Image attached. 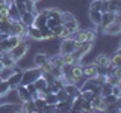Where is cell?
I'll return each mask as SVG.
<instances>
[{
	"label": "cell",
	"instance_id": "6da1fadb",
	"mask_svg": "<svg viewBox=\"0 0 121 113\" xmlns=\"http://www.w3.org/2000/svg\"><path fill=\"white\" fill-rule=\"evenodd\" d=\"M27 51H29V44H27V41H26V39H21L14 48H11V50H9V54L12 56V59L15 60V62H20L21 59L26 57Z\"/></svg>",
	"mask_w": 121,
	"mask_h": 113
},
{
	"label": "cell",
	"instance_id": "7a4b0ae2",
	"mask_svg": "<svg viewBox=\"0 0 121 113\" xmlns=\"http://www.w3.org/2000/svg\"><path fill=\"white\" fill-rule=\"evenodd\" d=\"M41 75V69L38 66H33V68H26V69L21 71V81L20 85L21 86H26L27 83H33L38 77Z\"/></svg>",
	"mask_w": 121,
	"mask_h": 113
},
{
	"label": "cell",
	"instance_id": "3957f363",
	"mask_svg": "<svg viewBox=\"0 0 121 113\" xmlns=\"http://www.w3.org/2000/svg\"><path fill=\"white\" fill-rule=\"evenodd\" d=\"M77 45H79V42L74 41L71 36L64 38V39H60V44H59V53H60V54H65V53H74L76 48H77Z\"/></svg>",
	"mask_w": 121,
	"mask_h": 113
},
{
	"label": "cell",
	"instance_id": "277c9868",
	"mask_svg": "<svg viewBox=\"0 0 121 113\" xmlns=\"http://www.w3.org/2000/svg\"><path fill=\"white\" fill-rule=\"evenodd\" d=\"M117 18H120V12H101V20H100V24L95 26V27H100V29H103L106 27L108 24H111L112 21H115Z\"/></svg>",
	"mask_w": 121,
	"mask_h": 113
},
{
	"label": "cell",
	"instance_id": "5b68a950",
	"mask_svg": "<svg viewBox=\"0 0 121 113\" xmlns=\"http://www.w3.org/2000/svg\"><path fill=\"white\" fill-rule=\"evenodd\" d=\"M101 32H103L104 35H112V36L120 35V32H121V23H120V18H117L115 21H112L111 24H108L106 27H103V29H101Z\"/></svg>",
	"mask_w": 121,
	"mask_h": 113
},
{
	"label": "cell",
	"instance_id": "8992f818",
	"mask_svg": "<svg viewBox=\"0 0 121 113\" xmlns=\"http://www.w3.org/2000/svg\"><path fill=\"white\" fill-rule=\"evenodd\" d=\"M89 104L92 107V112H106V104L101 95H94L89 100Z\"/></svg>",
	"mask_w": 121,
	"mask_h": 113
},
{
	"label": "cell",
	"instance_id": "52a82bcc",
	"mask_svg": "<svg viewBox=\"0 0 121 113\" xmlns=\"http://www.w3.org/2000/svg\"><path fill=\"white\" fill-rule=\"evenodd\" d=\"M83 78V73H82V63H74L71 65V73H70V80L71 83H79Z\"/></svg>",
	"mask_w": 121,
	"mask_h": 113
},
{
	"label": "cell",
	"instance_id": "ba28073f",
	"mask_svg": "<svg viewBox=\"0 0 121 113\" xmlns=\"http://www.w3.org/2000/svg\"><path fill=\"white\" fill-rule=\"evenodd\" d=\"M21 112V103H3L0 104V113H17Z\"/></svg>",
	"mask_w": 121,
	"mask_h": 113
},
{
	"label": "cell",
	"instance_id": "9c48e42d",
	"mask_svg": "<svg viewBox=\"0 0 121 113\" xmlns=\"http://www.w3.org/2000/svg\"><path fill=\"white\" fill-rule=\"evenodd\" d=\"M15 92H17V98H18V101H20V103H23V101H27V100L32 98V95L29 93V90L26 89V86L18 85L17 88H15Z\"/></svg>",
	"mask_w": 121,
	"mask_h": 113
},
{
	"label": "cell",
	"instance_id": "30bf717a",
	"mask_svg": "<svg viewBox=\"0 0 121 113\" xmlns=\"http://www.w3.org/2000/svg\"><path fill=\"white\" fill-rule=\"evenodd\" d=\"M64 89H65V92L68 93V97L76 98L77 95H80V89H79V86L76 85V83H71V81L65 83V85H64Z\"/></svg>",
	"mask_w": 121,
	"mask_h": 113
},
{
	"label": "cell",
	"instance_id": "8fae6325",
	"mask_svg": "<svg viewBox=\"0 0 121 113\" xmlns=\"http://www.w3.org/2000/svg\"><path fill=\"white\" fill-rule=\"evenodd\" d=\"M21 71L23 69H20V71H14L12 74H11V77L8 78V83H9V86H11V89H15L18 85H20V81H21Z\"/></svg>",
	"mask_w": 121,
	"mask_h": 113
},
{
	"label": "cell",
	"instance_id": "7c38bea8",
	"mask_svg": "<svg viewBox=\"0 0 121 113\" xmlns=\"http://www.w3.org/2000/svg\"><path fill=\"white\" fill-rule=\"evenodd\" d=\"M109 62H111V54H106V53H100V54L95 56L92 63H95L97 66H108Z\"/></svg>",
	"mask_w": 121,
	"mask_h": 113
},
{
	"label": "cell",
	"instance_id": "4fadbf2b",
	"mask_svg": "<svg viewBox=\"0 0 121 113\" xmlns=\"http://www.w3.org/2000/svg\"><path fill=\"white\" fill-rule=\"evenodd\" d=\"M45 24H47V17L43 14V11H38L35 14V20H33V26L38 29H43L45 27Z\"/></svg>",
	"mask_w": 121,
	"mask_h": 113
},
{
	"label": "cell",
	"instance_id": "5bb4252c",
	"mask_svg": "<svg viewBox=\"0 0 121 113\" xmlns=\"http://www.w3.org/2000/svg\"><path fill=\"white\" fill-rule=\"evenodd\" d=\"M33 20H35V14L29 12V11H24V12H21V15H20V21L26 26V27L33 26Z\"/></svg>",
	"mask_w": 121,
	"mask_h": 113
},
{
	"label": "cell",
	"instance_id": "9a60e30c",
	"mask_svg": "<svg viewBox=\"0 0 121 113\" xmlns=\"http://www.w3.org/2000/svg\"><path fill=\"white\" fill-rule=\"evenodd\" d=\"M82 73L83 77H94L97 74V65L95 63H88V65H82Z\"/></svg>",
	"mask_w": 121,
	"mask_h": 113
},
{
	"label": "cell",
	"instance_id": "2e32d148",
	"mask_svg": "<svg viewBox=\"0 0 121 113\" xmlns=\"http://www.w3.org/2000/svg\"><path fill=\"white\" fill-rule=\"evenodd\" d=\"M27 38L33 41H43V36H41V29L35 27V26H29L27 27Z\"/></svg>",
	"mask_w": 121,
	"mask_h": 113
},
{
	"label": "cell",
	"instance_id": "e0dca14e",
	"mask_svg": "<svg viewBox=\"0 0 121 113\" xmlns=\"http://www.w3.org/2000/svg\"><path fill=\"white\" fill-rule=\"evenodd\" d=\"M47 60H48V54H47V53H44V51H41V53H36V54L33 56L32 62H33V66L39 68L44 62H47Z\"/></svg>",
	"mask_w": 121,
	"mask_h": 113
},
{
	"label": "cell",
	"instance_id": "ac0fdd59",
	"mask_svg": "<svg viewBox=\"0 0 121 113\" xmlns=\"http://www.w3.org/2000/svg\"><path fill=\"white\" fill-rule=\"evenodd\" d=\"M64 24V27H65L67 30H70L71 33L73 32H76L77 29H80V23H79V20L77 18H71V20H68V21H65V23H62Z\"/></svg>",
	"mask_w": 121,
	"mask_h": 113
},
{
	"label": "cell",
	"instance_id": "d6986e66",
	"mask_svg": "<svg viewBox=\"0 0 121 113\" xmlns=\"http://www.w3.org/2000/svg\"><path fill=\"white\" fill-rule=\"evenodd\" d=\"M20 15L21 12L18 11V8L14 5H9V8H8V17H9V20L11 21H17V20H20Z\"/></svg>",
	"mask_w": 121,
	"mask_h": 113
},
{
	"label": "cell",
	"instance_id": "ffe728a7",
	"mask_svg": "<svg viewBox=\"0 0 121 113\" xmlns=\"http://www.w3.org/2000/svg\"><path fill=\"white\" fill-rule=\"evenodd\" d=\"M21 112H26V113H35V112H38L32 98H30V100H27V101H23V103H21Z\"/></svg>",
	"mask_w": 121,
	"mask_h": 113
},
{
	"label": "cell",
	"instance_id": "44dd1931",
	"mask_svg": "<svg viewBox=\"0 0 121 113\" xmlns=\"http://www.w3.org/2000/svg\"><path fill=\"white\" fill-rule=\"evenodd\" d=\"M0 62L3 63V66H8V68H12L15 63V60L12 59V56L9 54V51H6V53H2V57H0Z\"/></svg>",
	"mask_w": 121,
	"mask_h": 113
},
{
	"label": "cell",
	"instance_id": "7402d4cb",
	"mask_svg": "<svg viewBox=\"0 0 121 113\" xmlns=\"http://www.w3.org/2000/svg\"><path fill=\"white\" fill-rule=\"evenodd\" d=\"M89 20L91 23H92L94 26H98L100 24V20H101V11H92V9H89Z\"/></svg>",
	"mask_w": 121,
	"mask_h": 113
},
{
	"label": "cell",
	"instance_id": "603a6c76",
	"mask_svg": "<svg viewBox=\"0 0 121 113\" xmlns=\"http://www.w3.org/2000/svg\"><path fill=\"white\" fill-rule=\"evenodd\" d=\"M48 60L53 66H62L64 65V59H62V54L60 53H56V54H50L48 56Z\"/></svg>",
	"mask_w": 121,
	"mask_h": 113
},
{
	"label": "cell",
	"instance_id": "cb8c5ba5",
	"mask_svg": "<svg viewBox=\"0 0 121 113\" xmlns=\"http://www.w3.org/2000/svg\"><path fill=\"white\" fill-rule=\"evenodd\" d=\"M62 59H64V65H74V63H80V60L76 59L73 53H65V54H62Z\"/></svg>",
	"mask_w": 121,
	"mask_h": 113
},
{
	"label": "cell",
	"instance_id": "d4e9b609",
	"mask_svg": "<svg viewBox=\"0 0 121 113\" xmlns=\"http://www.w3.org/2000/svg\"><path fill=\"white\" fill-rule=\"evenodd\" d=\"M20 41H21V36H18V35H8L6 44H8V47H9V50H11V48H14L15 45L20 42Z\"/></svg>",
	"mask_w": 121,
	"mask_h": 113
},
{
	"label": "cell",
	"instance_id": "484cf974",
	"mask_svg": "<svg viewBox=\"0 0 121 113\" xmlns=\"http://www.w3.org/2000/svg\"><path fill=\"white\" fill-rule=\"evenodd\" d=\"M111 63L113 66H121V48H117V51L111 54Z\"/></svg>",
	"mask_w": 121,
	"mask_h": 113
},
{
	"label": "cell",
	"instance_id": "4316f807",
	"mask_svg": "<svg viewBox=\"0 0 121 113\" xmlns=\"http://www.w3.org/2000/svg\"><path fill=\"white\" fill-rule=\"evenodd\" d=\"M11 92H12V89H11L9 83H8L6 80H2V81H0V95H2V97H6V95H9Z\"/></svg>",
	"mask_w": 121,
	"mask_h": 113
},
{
	"label": "cell",
	"instance_id": "83f0119b",
	"mask_svg": "<svg viewBox=\"0 0 121 113\" xmlns=\"http://www.w3.org/2000/svg\"><path fill=\"white\" fill-rule=\"evenodd\" d=\"M41 36H43V41H52V39H55V35H53L52 29L47 27V26L41 29Z\"/></svg>",
	"mask_w": 121,
	"mask_h": 113
},
{
	"label": "cell",
	"instance_id": "f1b7e54d",
	"mask_svg": "<svg viewBox=\"0 0 121 113\" xmlns=\"http://www.w3.org/2000/svg\"><path fill=\"white\" fill-rule=\"evenodd\" d=\"M24 11H29L32 14H36L38 9H36V3L33 0H24Z\"/></svg>",
	"mask_w": 121,
	"mask_h": 113
},
{
	"label": "cell",
	"instance_id": "f546056e",
	"mask_svg": "<svg viewBox=\"0 0 121 113\" xmlns=\"http://www.w3.org/2000/svg\"><path fill=\"white\" fill-rule=\"evenodd\" d=\"M56 107V112H70V107L71 105L67 103V101H58V103L55 104Z\"/></svg>",
	"mask_w": 121,
	"mask_h": 113
},
{
	"label": "cell",
	"instance_id": "4dcf8cb0",
	"mask_svg": "<svg viewBox=\"0 0 121 113\" xmlns=\"http://www.w3.org/2000/svg\"><path fill=\"white\" fill-rule=\"evenodd\" d=\"M120 100H121V98H117L115 95H112V93H109V95L103 97V101H104L106 107H108V105H111V104H115V103H118Z\"/></svg>",
	"mask_w": 121,
	"mask_h": 113
},
{
	"label": "cell",
	"instance_id": "1f68e13d",
	"mask_svg": "<svg viewBox=\"0 0 121 113\" xmlns=\"http://www.w3.org/2000/svg\"><path fill=\"white\" fill-rule=\"evenodd\" d=\"M12 68H8V66H3L2 71H0V78L2 80H8V78L11 77V74H12Z\"/></svg>",
	"mask_w": 121,
	"mask_h": 113
},
{
	"label": "cell",
	"instance_id": "d6a6232c",
	"mask_svg": "<svg viewBox=\"0 0 121 113\" xmlns=\"http://www.w3.org/2000/svg\"><path fill=\"white\" fill-rule=\"evenodd\" d=\"M55 78H60L62 77V66H52V69L48 71Z\"/></svg>",
	"mask_w": 121,
	"mask_h": 113
},
{
	"label": "cell",
	"instance_id": "836d02e7",
	"mask_svg": "<svg viewBox=\"0 0 121 113\" xmlns=\"http://www.w3.org/2000/svg\"><path fill=\"white\" fill-rule=\"evenodd\" d=\"M55 95H56V98H58V101H65L67 97H68V93L65 92V89H64V88H60V89H58L55 92Z\"/></svg>",
	"mask_w": 121,
	"mask_h": 113
},
{
	"label": "cell",
	"instance_id": "e575fe53",
	"mask_svg": "<svg viewBox=\"0 0 121 113\" xmlns=\"http://www.w3.org/2000/svg\"><path fill=\"white\" fill-rule=\"evenodd\" d=\"M101 6H103V0H92L89 3V9L92 11H101Z\"/></svg>",
	"mask_w": 121,
	"mask_h": 113
},
{
	"label": "cell",
	"instance_id": "d590c367",
	"mask_svg": "<svg viewBox=\"0 0 121 113\" xmlns=\"http://www.w3.org/2000/svg\"><path fill=\"white\" fill-rule=\"evenodd\" d=\"M76 15L73 12H68V11H62L60 12V23H65L68 20H71V18H74Z\"/></svg>",
	"mask_w": 121,
	"mask_h": 113
},
{
	"label": "cell",
	"instance_id": "8d00e7d4",
	"mask_svg": "<svg viewBox=\"0 0 121 113\" xmlns=\"http://www.w3.org/2000/svg\"><path fill=\"white\" fill-rule=\"evenodd\" d=\"M33 103H35V107H36V110L38 112H41V109L45 105V100L44 98H41V97H36V98H33Z\"/></svg>",
	"mask_w": 121,
	"mask_h": 113
},
{
	"label": "cell",
	"instance_id": "74e56055",
	"mask_svg": "<svg viewBox=\"0 0 121 113\" xmlns=\"http://www.w3.org/2000/svg\"><path fill=\"white\" fill-rule=\"evenodd\" d=\"M44 100H45V104H52V105H55L58 103V98H56L55 93H47V95L44 97Z\"/></svg>",
	"mask_w": 121,
	"mask_h": 113
},
{
	"label": "cell",
	"instance_id": "f35d334b",
	"mask_svg": "<svg viewBox=\"0 0 121 113\" xmlns=\"http://www.w3.org/2000/svg\"><path fill=\"white\" fill-rule=\"evenodd\" d=\"M80 107H82V112H92V107H91L89 101L83 100V98H82V101H80Z\"/></svg>",
	"mask_w": 121,
	"mask_h": 113
},
{
	"label": "cell",
	"instance_id": "ab89813d",
	"mask_svg": "<svg viewBox=\"0 0 121 113\" xmlns=\"http://www.w3.org/2000/svg\"><path fill=\"white\" fill-rule=\"evenodd\" d=\"M111 93H112V95H115L117 98H121V85H113Z\"/></svg>",
	"mask_w": 121,
	"mask_h": 113
},
{
	"label": "cell",
	"instance_id": "60d3db41",
	"mask_svg": "<svg viewBox=\"0 0 121 113\" xmlns=\"http://www.w3.org/2000/svg\"><path fill=\"white\" fill-rule=\"evenodd\" d=\"M86 32H88V41L94 42V41L97 39V32L94 29H86Z\"/></svg>",
	"mask_w": 121,
	"mask_h": 113
},
{
	"label": "cell",
	"instance_id": "b9f144b4",
	"mask_svg": "<svg viewBox=\"0 0 121 113\" xmlns=\"http://www.w3.org/2000/svg\"><path fill=\"white\" fill-rule=\"evenodd\" d=\"M41 75L45 78V81H47V85H53L55 83V77L50 74V73H41Z\"/></svg>",
	"mask_w": 121,
	"mask_h": 113
},
{
	"label": "cell",
	"instance_id": "7bdbcfd3",
	"mask_svg": "<svg viewBox=\"0 0 121 113\" xmlns=\"http://www.w3.org/2000/svg\"><path fill=\"white\" fill-rule=\"evenodd\" d=\"M26 89L29 90V93L30 95H36V88H35V85H33V83H27V85H26Z\"/></svg>",
	"mask_w": 121,
	"mask_h": 113
},
{
	"label": "cell",
	"instance_id": "ee69618b",
	"mask_svg": "<svg viewBox=\"0 0 121 113\" xmlns=\"http://www.w3.org/2000/svg\"><path fill=\"white\" fill-rule=\"evenodd\" d=\"M8 3H0V15H8Z\"/></svg>",
	"mask_w": 121,
	"mask_h": 113
},
{
	"label": "cell",
	"instance_id": "f6af8a7d",
	"mask_svg": "<svg viewBox=\"0 0 121 113\" xmlns=\"http://www.w3.org/2000/svg\"><path fill=\"white\" fill-rule=\"evenodd\" d=\"M2 68H3V63H2V62H0V71H2Z\"/></svg>",
	"mask_w": 121,
	"mask_h": 113
},
{
	"label": "cell",
	"instance_id": "bcb514c9",
	"mask_svg": "<svg viewBox=\"0 0 121 113\" xmlns=\"http://www.w3.org/2000/svg\"><path fill=\"white\" fill-rule=\"evenodd\" d=\"M33 2H35V3H36V5H38V3H39V2H41V0H33Z\"/></svg>",
	"mask_w": 121,
	"mask_h": 113
},
{
	"label": "cell",
	"instance_id": "7dc6e473",
	"mask_svg": "<svg viewBox=\"0 0 121 113\" xmlns=\"http://www.w3.org/2000/svg\"><path fill=\"white\" fill-rule=\"evenodd\" d=\"M0 3H6V0H0Z\"/></svg>",
	"mask_w": 121,
	"mask_h": 113
},
{
	"label": "cell",
	"instance_id": "c3c4849f",
	"mask_svg": "<svg viewBox=\"0 0 121 113\" xmlns=\"http://www.w3.org/2000/svg\"><path fill=\"white\" fill-rule=\"evenodd\" d=\"M0 57H2V53H0Z\"/></svg>",
	"mask_w": 121,
	"mask_h": 113
},
{
	"label": "cell",
	"instance_id": "681fc988",
	"mask_svg": "<svg viewBox=\"0 0 121 113\" xmlns=\"http://www.w3.org/2000/svg\"><path fill=\"white\" fill-rule=\"evenodd\" d=\"M0 81H2V78H0Z\"/></svg>",
	"mask_w": 121,
	"mask_h": 113
}]
</instances>
